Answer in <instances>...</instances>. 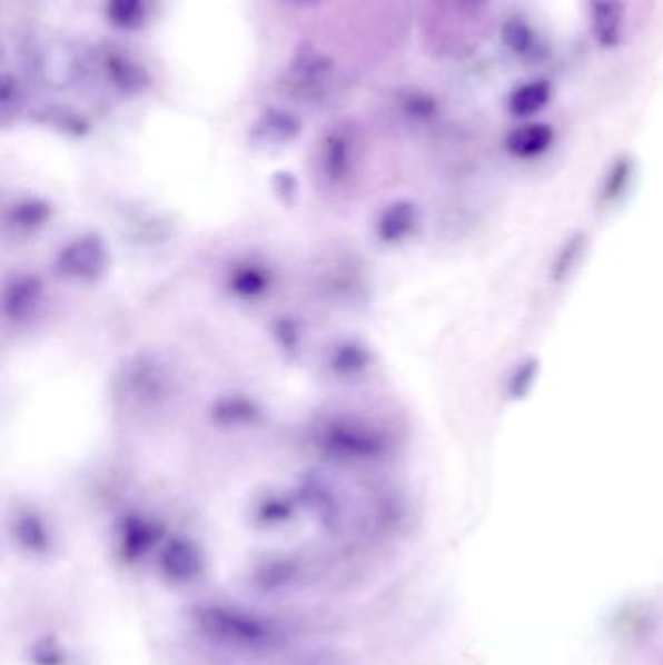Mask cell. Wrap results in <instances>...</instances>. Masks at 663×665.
I'll list each match as a JSON object with an SVG mask.
<instances>
[{"label": "cell", "mask_w": 663, "mask_h": 665, "mask_svg": "<svg viewBox=\"0 0 663 665\" xmlns=\"http://www.w3.org/2000/svg\"><path fill=\"white\" fill-rule=\"evenodd\" d=\"M103 64L111 82L123 90H139L148 82L147 72L142 67L119 51H109L103 59Z\"/></svg>", "instance_id": "obj_10"}, {"label": "cell", "mask_w": 663, "mask_h": 665, "mask_svg": "<svg viewBox=\"0 0 663 665\" xmlns=\"http://www.w3.org/2000/svg\"><path fill=\"white\" fill-rule=\"evenodd\" d=\"M332 75V59H327L316 49H301L288 69L286 85L293 86V90H298V93L311 96L327 85Z\"/></svg>", "instance_id": "obj_2"}, {"label": "cell", "mask_w": 663, "mask_h": 665, "mask_svg": "<svg viewBox=\"0 0 663 665\" xmlns=\"http://www.w3.org/2000/svg\"><path fill=\"white\" fill-rule=\"evenodd\" d=\"M556 132L548 123H524L512 129L504 139V150L522 162H532L547 155L555 145Z\"/></svg>", "instance_id": "obj_3"}, {"label": "cell", "mask_w": 663, "mask_h": 665, "mask_svg": "<svg viewBox=\"0 0 663 665\" xmlns=\"http://www.w3.org/2000/svg\"><path fill=\"white\" fill-rule=\"evenodd\" d=\"M30 662L33 665H67L69 656L55 636H43L31 646Z\"/></svg>", "instance_id": "obj_15"}, {"label": "cell", "mask_w": 663, "mask_h": 665, "mask_svg": "<svg viewBox=\"0 0 663 665\" xmlns=\"http://www.w3.org/2000/svg\"><path fill=\"white\" fill-rule=\"evenodd\" d=\"M109 22L121 30H137L145 20V0H108Z\"/></svg>", "instance_id": "obj_13"}, {"label": "cell", "mask_w": 663, "mask_h": 665, "mask_svg": "<svg viewBox=\"0 0 663 665\" xmlns=\"http://www.w3.org/2000/svg\"><path fill=\"white\" fill-rule=\"evenodd\" d=\"M195 623L202 635L212 643L238 648L259 651L277 638V628L259 615L244 612L230 605H205L195 612Z\"/></svg>", "instance_id": "obj_1"}, {"label": "cell", "mask_w": 663, "mask_h": 665, "mask_svg": "<svg viewBox=\"0 0 663 665\" xmlns=\"http://www.w3.org/2000/svg\"><path fill=\"white\" fill-rule=\"evenodd\" d=\"M160 566L162 573L174 582H191L202 573L201 555L186 542L170 543L164 549Z\"/></svg>", "instance_id": "obj_6"}, {"label": "cell", "mask_w": 663, "mask_h": 665, "mask_svg": "<svg viewBox=\"0 0 663 665\" xmlns=\"http://www.w3.org/2000/svg\"><path fill=\"white\" fill-rule=\"evenodd\" d=\"M156 537L147 526L131 524L125 527L123 542H121V555L127 563H135L145 557L150 547L155 545Z\"/></svg>", "instance_id": "obj_14"}, {"label": "cell", "mask_w": 663, "mask_h": 665, "mask_svg": "<svg viewBox=\"0 0 663 665\" xmlns=\"http://www.w3.org/2000/svg\"><path fill=\"white\" fill-rule=\"evenodd\" d=\"M634 178H636V162L633 156H619L603 176L597 191V202L607 209L617 207L629 195V189H633Z\"/></svg>", "instance_id": "obj_5"}, {"label": "cell", "mask_w": 663, "mask_h": 665, "mask_svg": "<svg viewBox=\"0 0 663 665\" xmlns=\"http://www.w3.org/2000/svg\"><path fill=\"white\" fill-rule=\"evenodd\" d=\"M293 566H269V568H265V570H261V573H259V576H257V580H259L257 582V586H259V588L261 589H267V592H270V589L283 588V586H286V584H288V580L293 578Z\"/></svg>", "instance_id": "obj_16"}, {"label": "cell", "mask_w": 663, "mask_h": 665, "mask_svg": "<svg viewBox=\"0 0 663 665\" xmlns=\"http://www.w3.org/2000/svg\"><path fill=\"white\" fill-rule=\"evenodd\" d=\"M541 363L540 358H522L516 364V368L509 371L506 379V397L509 401H524L527 395L532 394L533 387L540 379Z\"/></svg>", "instance_id": "obj_11"}, {"label": "cell", "mask_w": 663, "mask_h": 665, "mask_svg": "<svg viewBox=\"0 0 663 665\" xmlns=\"http://www.w3.org/2000/svg\"><path fill=\"white\" fill-rule=\"evenodd\" d=\"M587 248H590L587 234L574 232L566 236L551 261V269H548L551 282L561 287L566 280H571L572 275L578 271L582 259L586 257Z\"/></svg>", "instance_id": "obj_7"}, {"label": "cell", "mask_w": 663, "mask_h": 665, "mask_svg": "<svg viewBox=\"0 0 663 665\" xmlns=\"http://www.w3.org/2000/svg\"><path fill=\"white\" fill-rule=\"evenodd\" d=\"M551 93L553 90L547 80H533L527 85L517 86L516 90L509 93L508 111L517 119H530L547 108Z\"/></svg>", "instance_id": "obj_9"}, {"label": "cell", "mask_w": 663, "mask_h": 665, "mask_svg": "<svg viewBox=\"0 0 663 665\" xmlns=\"http://www.w3.org/2000/svg\"><path fill=\"white\" fill-rule=\"evenodd\" d=\"M43 78L49 85H69L77 70V57L67 47L57 46L43 57Z\"/></svg>", "instance_id": "obj_12"}, {"label": "cell", "mask_w": 663, "mask_h": 665, "mask_svg": "<svg viewBox=\"0 0 663 665\" xmlns=\"http://www.w3.org/2000/svg\"><path fill=\"white\" fill-rule=\"evenodd\" d=\"M590 20L594 38L602 47H617L623 38L625 2L623 0H590Z\"/></svg>", "instance_id": "obj_4"}, {"label": "cell", "mask_w": 663, "mask_h": 665, "mask_svg": "<svg viewBox=\"0 0 663 665\" xmlns=\"http://www.w3.org/2000/svg\"><path fill=\"white\" fill-rule=\"evenodd\" d=\"M502 41L512 53L525 61H541L545 57V46L541 43L532 26L519 16H512L502 26Z\"/></svg>", "instance_id": "obj_8"}, {"label": "cell", "mask_w": 663, "mask_h": 665, "mask_svg": "<svg viewBox=\"0 0 663 665\" xmlns=\"http://www.w3.org/2000/svg\"><path fill=\"white\" fill-rule=\"evenodd\" d=\"M296 2H311V0H296Z\"/></svg>", "instance_id": "obj_17"}]
</instances>
